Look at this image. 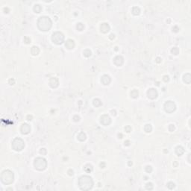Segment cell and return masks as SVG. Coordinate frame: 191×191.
<instances>
[{"mask_svg":"<svg viewBox=\"0 0 191 191\" xmlns=\"http://www.w3.org/2000/svg\"><path fill=\"white\" fill-rule=\"evenodd\" d=\"M79 187L81 190H87L92 188L93 181L92 178L89 176H82L79 180Z\"/></svg>","mask_w":191,"mask_h":191,"instance_id":"obj_1","label":"cell"},{"mask_svg":"<svg viewBox=\"0 0 191 191\" xmlns=\"http://www.w3.org/2000/svg\"><path fill=\"white\" fill-rule=\"evenodd\" d=\"M51 25L52 22L49 17H40L38 20V27L42 31H48L51 28Z\"/></svg>","mask_w":191,"mask_h":191,"instance_id":"obj_2","label":"cell"},{"mask_svg":"<svg viewBox=\"0 0 191 191\" xmlns=\"http://www.w3.org/2000/svg\"><path fill=\"white\" fill-rule=\"evenodd\" d=\"M35 166L36 169H37L38 170H43L46 167V161L43 158L38 157L35 160Z\"/></svg>","mask_w":191,"mask_h":191,"instance_id":"obj_3","label":"cell"},{"mask_svg":"<svg viewBox=\"0 0 191 191\" xmlns=\"http://www.w3.org/2000/svg\"><path fill=\"white\" fill-rule=\"evenodd\" d=\"M52 40L57 44H60L64 40V35L61 32L54 33L52 36Z\"/></svg>","mask_w":191,"mask_h":191,"instance_id":"obj_4","label":"cell"},{"mask_svg":"<svg viewBox=\"0 0 191 191\" xmlns=\"http://www.w3.org/2000/svg\"><path fill=\"white\" fill-rule=\"evenodd\" d=\"M16 140H17L18 144H17V143L15 141H14L13 142V148L16 151H20V150H22L23 149V147L25 146L24 143H23V141L21 139H16Z\"/></svg>","mask_w":191,"mask_h":191,"instance_id":"obj_5","label":"cell"},{"mask_svg":"<svg viewBox=\"0 0 191 191\" xmlns=\"http://www.w3.org/2000/svg\"><path fill=\"white\" fill-rule=\"evenodd\" d=\"M175 104L173 102H167L166 104H165V110L166 111L169 112V113H171L173 111H175Z\"/></svg>","mask_w":191,"mask_h":191,"instance_id":"obj_6","label":"cell"},{"mask_svg":"<svg viewBox=\"0 0 191 191\" xmlns=\"http://www.w3.org/2000/svg\"><path fill=\"white\" fill-rule=\"evenodd\" d=\"M148 96L150 99H155L157 96V93L155 89H150L148 91Z\"/></svg>","mask_w":191,"mask_h":191,"instance_id":"obj_7","label":"cell"},{"mask_svg":"<svg viewBox=\"0 0 191 191\" xmlns=\"http://www.w3.org/2000/svg\"><path fill=\"white\" fill-rule=\"evenodd\" d=\"M30 129L31 128H30L29 125L27 124H23L21 128V131H22V134H28L30 131Z\"/></svg>","mask_w":191,"mask_h":191,"instance_id":"obj_8","label":"cell"},{"mask_svg":"<svg viewBox=\"0 0 191 191\" xmlns=\"http://www.w3.org/2000/svg\"><path fill=\"white\" fill-rule=\"evenodd\" d=\"M109 29H110V28H109V25L107 23H103L101 25V31L104 33L107 32L109 31Z\"/></svg>","mask_w":191,"mask_h":191,"instance_id":"obj_9","label":"cell"},{"mask_svg":"<svg viewBox=\"0 0 191 191\" xmlns=\"http://www.w3.org/2000/svg\"><path fill=\"white\" fill-rule=\"evenodd\" d=\"M74 42H73V40H68L67 41V43H66V44H65V46L68 48V49H72L73 47H74Z\"/></svg>","mask_w":191,"mask_h":191,"instance_id":"obj_10","label":"cell"},{"mask_svg":"<svg viewBox=\"0 0 191 191\" xmlns=\"http://www.w3.org/2000/svg\"><path fill=\"white\" fill-rule=\"evenodd\" d=\"M104 80H105V81L103 83L104 85H108L109 83H110V81H111L110 77H109L108 75H104V76L102 78V81H104Z\"/></svg>","mask_w":191,"mask_h":191,"instance_id":"obj_11","label":"cell"},{"mask_svg":"<svg viewBox=\"0 0 191 191\" xmlns=\"http://www.w3.org/2000/svg\"><path fill=\"white\" fill-rule=\"evenodd\" d=\"M184 149H183L181 146L177 147V149H176V153H177L178 155H181L184 153Z\"/></svg>","mask_w":191,"mask_h":191,"instance_id":"obj_12","label":"cell"},{"mask_svg":"<svg viewBox=\"0 0 191 191\" xmlns=\"http://www.w3.org/2000/svg\"><path fill=\"white\" fill-rule=\"evenodd\" d=\"M146 188H147L148 190H152V189L153 188V186H152V184L150 183V184H147Z\"/></svg>","mask_w":191,"mask_h":191,"instance_id":"obj_13","label":"cell"}]
</instances>
